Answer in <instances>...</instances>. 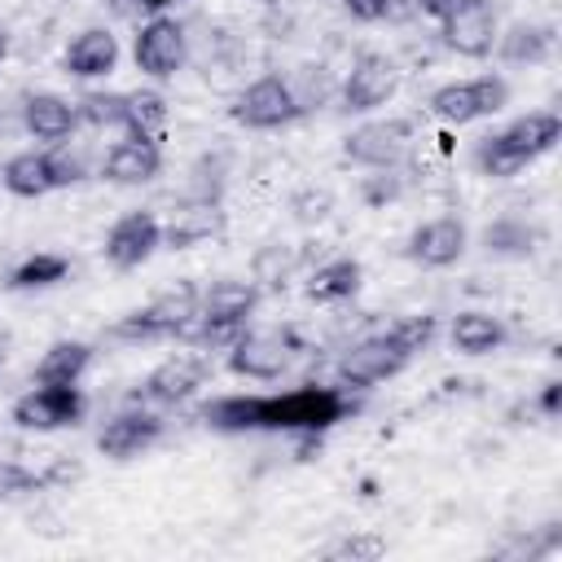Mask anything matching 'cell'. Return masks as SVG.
I'll return each mask as SVG.
<instances>
[{"label": "cell", "mask_w": 562, "mask_h": 562, "mask_svg": "<svg viewBox=\"0 0 562 562\" xmlns=\"http://www.w3.org/2000/svg\"><path fill=\"white\" fill-rule=\"evenodd\" d=\"M562 136V119L553 110H531L514 123H505L501 132L483 136L474 145V167L492 180H505V176H518L527 162L544 158Z\"/></svg>", "instance_id": "obj_2"}, {"label": "cell", "mask_w": 562, "mask_h": 562, "mask_svg": "<svg viewBox=\"0 0 562 562\" xmlns=\"http://www.w3.org/2000/svg\"><path fill=\"white\" fill-rule=\"evenodd\" d=\"M198 321V290L189 281H180L176 290L158 294L149 307L127 312L123 321L110 325V338L123 342H154V338H184V329Z\"/></svg>", "instance_id": "obj_3"}, {"label": "cell", "mask_w": 562, "mask_h": 562, "mask_svg": "<svg viewBox=\"0 0 562 562\" xmlns=\"http://www.w3.org/2000/svg\"><path fill=\"white\" fill-rule=\"evenodd\" d=\"M448 4H452V0H422V9H426V13H435V18H443V13H448Z\"/></svg>", "instance_id": "obj_36"}, {"label": "cell", "mask_w": 562, "mask_h": 562, "mask_svg": "<svg viewBox=\"0 0 562 562\" xmlns=\"http://www.w3.org/2000/svg\"><path fill=\"white\" fill-rule=\"evenodd\" d=\"M413 356L391 338V334H373V338H360L356 347L342 351L338 360V378L342 386H378L386 378H395Z\"/></svg>", "instance_id": "obj_9"}, {"label": "cell", "mask_w": 562, "mask_h": 562, "mask_svg": "<svg viewBox=\"0 0 562 562\" xmlns=\"http://www.w3.org/2000/svg\"><path fill=\"white\" fill-rule=\"evenodd\" d=\"M66 272H70V259H66V255L40 250V255H31V259H22V263L13 268L9 285H13V290H40V285L66 281Z\"/></svg>", "instance_id": "obj_26"}, {"label": "cell", "mask_w": 562, "mask_h": 562, "mask_svg": "<svg viewBox=\"0 0 562 562\" xmlns=\"http://www.w3.org/2000/svg\"><path fill=\"white\" fill-rule=\"evenodd\" d=\"M443 44L461 57H487L496 48V13L487 0H452L439 18Z\"/></svg>", "instance_id": "obj_11"}, {"label": "cell", "mask_w": 562, "mask_h": 562, "mask_svg": "<svg viewBox=\"0 0 562 562\" xmlns=\"http://www.w3.org/2000/svg\"><path fill=\"white\" fill-rule=\"evenodd\" d=\"M294 206H307V211H299V220H325L329 215V193H307Z\"/></svg>", "instance_id": "obj_34"}, {"label": "cell", "mask_w": 562, "mask_h": 562, "mask_svg": "<svg viewBox=\"0 0 562 562\" xmlns=\"http://www.w3.org/2000/svg\"><path fill=\"white\" fill-rule=\"evenodd\" d=\"M132 57H136V70H145L149 79H171L184 66V31H180V22L176 18H149L136 31Z\"/></svg>", "instance_id": "obj_12"}, {"label": "cell", "mask_w": 562, "mask_h": 562, "mask_svg": "<svg viewBox=\"0 0 562 562\" xmlns=\"http://www.w3.org/2000/svg\"><path fill=\"white\" fill-rule=\"evenodd\" d=\"M347 417V395L338 386H294L285 395H220L202 408L211 430H299L321 435Z\"/></svg>", "instance_id": "obj_1"}, {"label": "cell", "mask_w": 562, "mask_h": 562, "mask_svg": "<svg viewBox=\"0 0 562 562\" xmlns=\"http://www.w3.org/2000/svg\"><path fill=\"white\" fill-rule=\"evenodd\" d=\"M553 48V31L549 26H527L518 22L509 35H496V53L505 61H544Z\"/></svg>", "instance_id": "obj_25"}, {"label": "cell", "mask_w": 562, "mask_h": 562, "mask_svg": "<svg viewBox=\"0 0 562 562\" xmlns=\"http://www.w3.org/2000/svg\"><path fill=\"white\" fill-rule=\"evenodd\" d=\"M9 417H13V426H22V430H61V426H75V422L83 417V395H79L75 382H70V386L40 382V386H31L26 395L13 400Z\"/></svg>", "instance_id": "obj_7"}, {"label": "cell", "mask_w": 562, "mask_h": 562, "mask_svg": "<svg viewBox=\"0 0 562 562\" xmlns=\"http://www.w3.org/2000/svg\"><path fill=\"white\" fill-rule=\"evenodd\" d=\"M303 114V101L294 97V88L281 75H263L255 83H246L233 101V119L250 132H277L285 123H294Z\"/></svg>", "instance_id": "obj_6"}, {"label": "cell", "mask_w": 562, "mask_h": 562, "mask_svg": "<svg viewBox=\"0 0 562 562\" xmlns=\"http://www.w3.org/2000/svg\"><path fill=\"white\" fill-rule=\"evenodd\" d=\"M26 492H40V474L13 465V461H0V501H13V496H26Z\"/></svg>", "instance_id": "obj_31"}, {"label": "cell", "mask_w": 562, "mask_h": 562, "mask_svg": "<svg viewBox=\"0 0 562 562\" xmlns=\"http://www.w3.org/2000/svg\"><path fill=\"white\" fill-rule=\"evenodd\" d=\"M408 140H413V123L408 119H373V123H360L347 140H342V154L360 167H400V158L408 154Z\"/></svg>", "instance_id": "obj_8"}, {"label": "cell", "mask_w": 562, "mask_h": 562, "mask_svg": "<svg viewBox=\"0 0 562 562\" xmlns=\"http://www.w3.org/2000/svg\"><path fill=\"white\" fill-rule=\"evenodd\" d=\"M386 334H391L408 356H417V351L430 347V338H435V316H404V321H395Z\"/></svg>", "instance_id": "obj_29"}, {"label": "cell", "mask_w": 562, "mask_h": 562, "mask_svg": "<svg viewBox=\"0 0 562 562\" xmlns=\"http://www.w3.org/2000/svg\"><path fill=\"white\" fill-rule=\"evenodd\" d=\"M558 408H562V382H549V386L540 391V413H544V417H553Z\"/></svg>", "instance_id": "obj_35"}, {"label": "cell", "mask_w": 562, "mask_h": 562, "mask_svg": "<svg viewBox=\"0 0 562 562\" xmlns=\"http://www.w3.org/2000/svg\"><path fill=\"white\" fill-rule=\"evenodd\" d=\"M92 347L79 338H57L44 347V356L35 360V382H53V386H70L79 382V373L88 369Z\"/></svg>", "instance_id": "obj_20"}, {"label": "cell", "mask_w": 562, "mask_h": 562, "mask_svg": "<svg viewBox=\"0 0 562 562\" xmlns=\"http://www.w3.org/2000/svg\"><path fill=\"white\" fill-rule=\"evenodd\" d=\"M162 246V224L149 215V211H127L110 224L105 233V259L119 268V272H132L140 268L154 250Z\"/></svg>", "instance_id": "obj_13"}, {"label": "cell", "mask_w": 562, "mask_h": 562, "mask_svg": "<svg viewBox=\"0 0 562 562\" xmlns=\"http://www.w3.org/2000/svg\"><path fill=\"white\" fill-rule=\"evenodd\" d=\"M136 4H145V9H167L171 0H136Z\"/></svg>", "instance_id": "obj_38"}, {"label": "cell", "mask_w": 562, "mask_h": 562, "mask_svg": "<svg viewBox=\"0 0 562 562\" xmlns=\"http://www.w3.org/2000/svg\"><path fill=\"white\" fill-rule=\"evenodd\" d=\"M75 123H79V110L66 101V97H57V92H31V97H22V127L35 136V140H66L70 132H75Z\"/></svg>", "instance_id": "obj_18"}, {"label": "cell", "mask_w": 562, "mask_h": 562, "mask_svg": "<svg viewBox=\"0 0 562 562\" xmlns=\"http://www.w3.org/2000/svg\"><path fill=\"white\" fill-rule=\"evenodd\" d=\"M342 4H347V13L360 18V22H382V18L391 13V0H342Z\"/></svg>", "instance_id": "obj_33"}, {"label": "cell", "mask_w": 562, "mask_h": 562, "mask_svg": "<svg viewBox=\"0 0 562 562\" xmlns=\"http://www.w3.org/2000/svg\"><path fill=\"white\" fill-rule=\"evenodd\" d=\"M360 281H364V268L356 259H329L307 277V299L312 303H342L360 290Z\"/></svg>", "instance_id": "obj_23"}, {"label": "cell", "mask_w": 562, "mask_h": 562, "mask_svg": "<svg viewBox=\"0 0 562 562\" xmlns=\"http://www.w3.org/2000/svg\"><path fill=\"white\" fill-rule=\"evenodd\" d=\"M162 435V417L145 413V408H127V413H114L101 430H97V452L110 457V461H127L145 448H154Z\"/></svg>", "instance_id": "obj_15"}, {"label": "cell", "mask_w": 562, "mask_h": 562, "mask_svg": "<svg viewBox=\"0 0 562 562\" xmlns=\"http://www.w3.org/2000/svg\"><path fill=\"white\" fill-rule=\"evenodd\" d=\"M158 171H162L158 140L127 136V140L110 145V154H105V180H114V184H149Z\"/></svg>", "instance_id": "obj_19"}, {"label": "cell", "mask_w": 562, "mask_h": 562, "mask_svg": "<svg viewBox=\"0 0 562 562\" xmlns=\"http://www.w3.org/2000/svg\"><path fill=\"white\" fill-rule=\"evenodd\" d=\"M9 57V35H4V26H0V61Z\"/></svg>", "instance_id": "obj_37"}, {"label": "cell", "mask_w": 562, "mask_h": 562, "mask_svg": "<svg viewBox=\"0 0 562 562\" xmlns=\"http://www.w3.org/2000/svg\"><path fill=\"white\" fill-rule=\"evenodd\" d=\"M48 171H53V189L79 184V180H83V158L70 154V149H53V154H48Z\"/></svg>", "instance_id": "obj_32"}, {"label": "cell", "mask_w": 562, "mask_h": 562, "mask_svg": "<svg viewBox=\"0 0 562 562\" xmlns=\"http://www.w3.org/2000/svg\"><path fill=\"white\" fill-rule=\"evenodd\" d=\"M382 553H386V536H373V531H364V536H347L342 544L329 549V558H347V562H378Z\"/></svg>", "instance_id": "obj_30"}, {"label": "cell", "mask_w": 562, "mask_h": 562, "mask_svg": "<svg viewBox=\"0 0 562 562\" xmlns=\"http://www.w3.org/2000/svg\"><path fill=\"white\" fill-rule=\"evenodd\" d=\"M61 61H66V75H75V79H101L119 66V40L105 26H88L66 44Z\"/></svg>", "instance_id": "obj_17"}, {"label": "cell", "mask_w": 562, "mask_h": 562, "mask_svg": "<svg viewBox=\"0 0 562 562\" xmlns=\"http://www.w3.org/2000/svg\"><path fill=\"white\" fill-rule=\"evenodd\" d=\"M465 241H470L465 224L457 215H439V220H426V224H417L408 233L404 255L413 263H422V268H452L465 255Z\"/></svg>", "instance_id": "obj_14"}, {"label": "cell", "mask_w": 562, "mask_h": 562, "mask_svg": "<svg viewBox=\"0 0 562 562\" xmlns=\"http://www.w3.org/2000/svg\"><path fill=\"white\" fill-rule=\"evenodd\" d=\"M483 246H487V255H531L536 250V233L522 220L501 215V220H492L483 228Z\"/></svg>", "instance_id": "obj_27"}, {"label": "cell", "mask_w": 562, "mask_h": 562, "mask_svg": "<svg viewBox=\"0 0 562 562\" xmlns=\"http://www.w3.org/2000/svg\"><path fill=\"white\" fill-rule=\"evenodd\" d=\"M206 360L198 356H171L162 360L158 369L145 373V382L136 386V400H149V404H184L202 382H206Z\"/></svg>", "instance_id": "obj_16"}, {"label": "cell", "mask_w": 562, "mask_h": 562, "mask_svg": "<svg viewBox=\"0 0 562 562\" xmlns=\"http://www.w3.org/2000/svg\"><path fill=\"white\" fill-rule=\"evenodd\" d=\"M509 101V83L501 75H479V79H461V83H443L430 92V114L439 123H452V127H465L474 119H487V114H501Z\"/></svg>", "instance_id": "obj_4"}, {"label": "cell", "mask_w": 562, "mask_h": 562, "mask_svg": "<svg viewBox=\"0 0 562 562\" xmlns=\"http://www.w3.org/2000/svg\"><path fill=\"white\" fill-rule=\"evenodd\" d=\"M448 338L461 356H492L505 342V325L492 312H457Z\"/></svg>", "instance_id": "obj_21"}, {"label": "cell", "mask_w": 562, "mask_h": 562, "mask_svg": "<svg viewBox=\"0 0 562 562\" xmlns=\"http://www.w3.org/2000/svg\"><path fill=\"white\" fill-rule=\"evenodd\" d=\"M123 97H127L123 132H127V136H140V140H158V136H162V123H167V101H162V92L136 88V92H123Z\"/></svg>", "instance_id": "obj_24"}, {"label": "cell", "mask_w": 562, "mask_h": 562, "mask_svg": "<svg viewBox=\"0 0 562 562\" xmlns=\"http://www.w3.org/2000/svg\"><path fill=\"white\" fill-rule=\"evenodd\" d=\"M299 351V338L290 329H241L228 347V369L237 378H255V382H272L290 369Z\"/></svg>", "instance_id": "obj_5"}, {"label": "cell", "mask_w": 562, "mask_h": 562, "mask_svg": "<svg viewBox=\"0 0 562 562\" xmlns=\"http://www.w3.org/2000/svg\"><path fill=\"white\" fill-rule=\"evenodd\" d=\"M79 119H88L92 127H123V110H127V97L123 92H88L75 101Z\"/></svg>", "instance_id": "obj_28"}, {"label": "cell", "mask_w": 562, "mask_h": 562, "mask_svg": "<svg viewBox=\"0 0 562 562\" xmlns=\"http://www.w3.org/2000/svg\"><path fill=\"white\" fill-rule=\"evenodd\" d=\"M0 184H4L13 198H44V193H53L48 154H35V149L13 154V158L0 167Z\"/></svg>", "instance_id": "obj_22"}, {"label": "cell", "mask_w": 562, "mask_h": 562, "mask_svg": "<svg viewBox=\"0 0 562 562\" xmlns=\"http://www.w3.org/2000/svg\"><path fill=\"white\" fill-rule=\"evenodd\" d=\"M400 92V70L386 53H360L342 79V105L351 114H369L378 105H386Z\"/></svg>", "instance_id": "obj_10"}]
</instances>
